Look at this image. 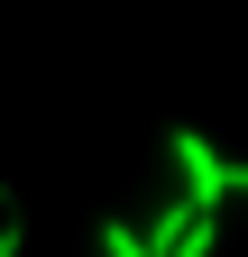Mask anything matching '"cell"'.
I'll use <instances>...</instances> for the list:
<instances>
[{"mask_svg": "<svg viewBox=\"0 0 248 257\" xmlns=\"http://www.w3.org/2000/svg\"><path fill=\"white\" fill-rule=\"evenodd\" d=\"M166 147H175V175H184V202H193V211H221V202H230V156L211 147L202 128H175Z\"/></svg>", "mask_w": 248, "mask_h": 257, "instance_id": "obj_1", "label": "cell"}, {"mask_svg": "<svg viewBox=\"0 0 248 257\" xmlns=\"http://www.w3.org/2000/svg\"><path fill=\"white\" fill-rule=\"evenodd\" d=\"M101 257H157V248H147L129 220H101Z\"/></svg>", "mask_w": 248, "mask_h": 257, "instance_id": "obj_2", "label": "cell"}, {"mask_svg": "<svg viewBox=\"0 0 248 257\" xmlns=\"http://www.w3.org/2000/svg\"><path fill=\"white\" fill-rule=\"evenodd\" d=\"M19 239H28V230H19V211H0V257H19Z\"/></svg>", "mask_w": 248, "mask_h": 257, "instance_id": "obj_3", "label": "cell"}, {"mask_svg": "<svg viewBox=\"0 0 248 257\" xmlns=\"http://www.w3.org/2000/svg\"><path fill=\"white\" fill-rule=\"evenodd\" d=\"M230 193H248V166H230Z\"/></svg>", "mask_w": 248, "mask_h": 257, "instance_id": "obj_4", "label": "cell"}, {"mask_svg": "<svg viewBox=\"0 0 248 257\" xmlns=\"http://www.w3.org/2000/svg\"><path fill=\"white\" fill-rule=\"evenodd\" d=\"M0 211H10V184H0Z\"/></svg>", "mask_w": 248, "mask_h": 257, "instance_id": "obj_5", "label": "cell"}]
</instances>
